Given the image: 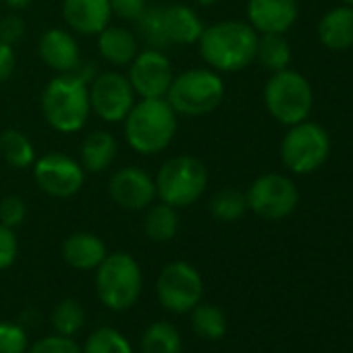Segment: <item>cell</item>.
<instances>
[{
  "label": "cell",
  "mask_w": 353,
  "mask_h": 353,
  "mask_svg": "<svg viewBox=\"0 0 353 353\" xmlns=\"http://www.w3.org/2000/svg\"><path fill=\"white\" fill-rule=\"evenodd\" d=\"M79 65L73 73H61L48 81L42 94V112L46 123L61 133H75L83 129L90 117V75Z\"/></svg>",
  "instance_id": "obj_1"
},
{
  "label": "cell",
  "mask_w": 353,
  "mask_h": 353,
  "mask_svg": "<svg viewBox=\"0 0 353 353\" xmlns=\"http://www.w3.org/2000/svg\"><path fill=\"white\" fill-rule=\"evenodd\" d=\"M202 59L216 71L235 73L245 69L256 59L258 32L243 21H221L202 32Z\"/></svg>",
  "instance_id": "obj_2"
},
{
  "label": "cell",
  "mask_w": 353,
  "mask_h": 353,
  "mask_svg": "<svg viewBox=\"0 0 353 353\" xmlns=\"http://www.w3.org/2000/svg\"><path fill=\"white\" fill-rule=\"evenodd\" d=\"M176 133V112L166 98H141L125 117L127 143L139 154H158Z\"/></svg>",
  "instance_id": "obj_3"
},
{
  "label": "cell",
  "mask_w": 353,
  "mask_h": 353,
  "mask_svg": "<svg viewBox=\"0 0 353 353\" xmlns=\"http://www.w3.org/2000/svg\"><path fill=\"white\" fill-rule=\"evenodd\" d=\"M156 196L172 208L196 204L208 185V170L202 160L194 156H174L158 170Z\"/></svg>",
  "instance_id": "obj_4"
},
{
  "label": "cell",
  "mask_w": 353,
  "mask_h": 353,
  "mask_svg": "<svg viewBox=\"0 0 353 353\" xmlns=\"http://www.w3.org/2000/svg\"><path fill=\"white\" fill-rule=\"evenodd\" d=\"M164 98L174 112L185 117H202L221 106L225 98V85L221 75L212 69H190L179 77H172Z\"/></svg>",
  "instance_id": "obj_5"
},
{
  "label": "cell",
  "mask_w": 353,
  "mask_h": 353,
  "mask_svg": "<svg viewBox=\"0 0 353 353\" xmlns=\"http://www.w3.org/2000/svg\"><path fill=\"white\" fill-rule=\"evenodd\" d=\"M96 270V291L108 310L125 312L139 299L143 276L133 256L125 252L110 254Z\"/></svg>",
  "instance_id": "obj_6"
},
{
  "label": "cell",
  "mask_w": 353,
  "mask_h": 353,
  "mask_svg": "<svg viewBox=\"0 0 353 353\" xmlns=\"http://www.w3.org/2000/svg\"><path fill=\"white\" fill-rule=\"evenodd\" d=\"M264 102L268 112L283 125H297L305 121L314 106V92L310 81L289 69L272 73L264 88Z\"/></svg>",
  "instance_id": "obj_7"
},
{
  "label": "cell",
  "mask_w": 353,
  "mask_h": 353,
  "mask_svg": "<svg viewBox=\"0 0 353 353\" xmlns=\"http://www.w3.org/2000/svg\"><path fill=\"white\" fill-rule=\"evenodd\" d=\"M328 152H330L328 133L320 125L307 121L291 125V129L287 131L281 143L283 164L297 174H307L318 170L326 162Z\"/></svg>",
  "instance_id": "obj_8"
},
{
  "label": "cell",
  "mask_w": 353,
  "mask_h": 353,
  "mask_svg": "<svg viewBox=\"0 0 353 353\" xmlns=\"http://www.w3.org/2000/svg\"><path fill=\"white\" fill-rule=\"evenodd\" d=\"M156 293L166 310L174 314H185L202 301L204 283L200 272L192 264L176 260L166 264L158 274Z\"/></svg>",
  "instance_id": "obj_9"
},
{
  "label": "cell",
  "mask_w": 353,
  "mask_h": 353,
  "mask_svg": "<svg viewBox=\"0 0 353 353\" xmlns=\"http://www.w3.org/2000/svg\"><path fill=\"white\" fill-rule=\"evenodd\" d=\"M245 198H248V208H252V212L258 214L260 219L281 221L287 219L297 208L299 192L289 176L268 172L258 176L252 183Z\"/></svg>",
  "instance_id": "obj_10"
},
{
  "label": "cell",
  "mask_w": 353,
  "mask_h": 353,
  "mask_svg": "<svg viewBox=\"0 0 353 353\" xmlns=\"http://www.w3.org/2000/svg\"><path fill=\"white\" fill-rule=\"evenodd\" d=\"M34 179L38 188L52 198L75 196L85 181L83 166L63 152H48L36 160Z\"/></svg>",
  "instance_id": "obj_11"
},
{
  "label": "cell",
  "mask_w": 353,
  "mask_h": 353,
  "mask_svg": "<svg viewBox=\"0 0 353 353\" xmlns=\"http://www.w3.org/2000/svg\"><path fill=\"white\" fill-rule=\"evenodd\" d=\"M133 104L135 92L125 75L106 71L90 81V106L106 123L125 121Z\"/></svg>",
  "instance_id": "obj_12"
},
{
  "label": "cell",
  "mask_w": 353,
  "mask_h": 353,
  "mask_svg": "<svg viewBox=\"0 0 353 353\" xmlns=\"http://www.w3.org/2000/svg\"><path fill=\"white\" fill-rule=\"evenodd\" d=\"M127 79L141 98H164L172 83V65L160 50L148 48L129 63Z\"/></svg>",
  "instance_id": "obj_13"
},
{
  "label": "cell",
  "mask_w": 353,
  "mask_h": 353,
  "mask_svg": "<svg viewBox=\"0 0 353 353\" xmlns=\"http://www.w3.org/2000/svg\"><path fill=\"white\" fill-rule=\"evenodd\" d=\"M112 202L125 210H143L156 198V183L152 176L135 166H125L112 172L108 181Z\"/></svg>",
  "instance_id": "obj_14"
},
{
  "label": "cell",
  "mask_w": 353,
  "mask_h": 353,
  "mask_svg": "<svg viewBox=\"0 0 353 353\" xmlns=\"http://www.w3.org/2000/svg\"><path fill=\"white\" fill-rule=\"evenodd\" d=\"M248 19L260 34H285L297 19V0H250Z\"/></svg>",
  "instance_id": "obj_15"
},
{
  "label": "cell",
  "mask_w": 353,
  "mask_h": 353,
  "mask_svg": "<svg viewBox=\"0 0 353 353\" xmlns=\"http://www.w3.org/2000/svg\"><path fill=\"white\" fill-rule=\"evenodd\" d=\"M63 17L73 32L98 36L110 23V0H65Z\"/></svg>",
  "instance_id": "obj_16"
},
{
  "label": "cell",
  "mask_w": 353,
  "mask_h": 353,
  "mask_svg": "<svg viewBox=\"0 0 353 353\" xmlns=\"http://www.w3.org/2000/svg\"><path fill=\"white\" fill-rule=\"evenodd\" d=\"M38 50H40L42 61L59 73H73L81 65L79 46L75 38L65 30L54 28V30L44 32L38 44Z\"/></svg>",
  "instance_id": "obj_17"
},
{
  "label": "cell",
  "mask_w": 353,
  "mask_h": 353,
  "mask_svg": "<svg viewBox=\"0 0 353 353\" xmlns=\"http://www.w3.org/2000/svg\"><path fill=\"white\" fill-rule=\"evenodd\" d=\"M106 256L104 241L94 233H73L63 243V258L75 270H94Z\"/></svg>",
  "instance_id": "obj_18"
},
{
  "label": "cell",
  "mask_w": 353,
  "mask_h": 353,
  "mask_svg": "<svg viewBox=\"0 0 353 353\" xmlns=\"http://www.w3.org/2000/svg\"><path fill=\"white\" fill-rule=\"evenodd\" d=\"M164 28L170 44H196L204 32V26L198 13L183 5H168L162 7Z\"/></svg>",
  "instance_id": "obj_19"
},
{
  "label": "cell",
  "mask_w": 353,
  "mask_h": 353,
  "mask_svg": "<svg viewBox=\"0 0 353 353\" xmlns=\"http://www.w3.org/2000/svg\"><path fill=\"white\" fill-rule=\"evenodd\" d=\"M318 38L330 50H347L353 46V9L336 7L318 23Z\"/></svg>",
  "instance_id": "obj_20"
},
{
  "label": "cell",
  "mask_w": 353,
  "mask_h": 353,
  "mask_svg": "<svg viewBox=\"0 0 353 353\" xmlns=\"http://www.w3.org/2000/svg\"><path fill=\"white\" fill-rule=\"evenodd\" d=\"M117 152H119V145H117V139L112 133L94 131L81 143V152H79L81 162L79 164L83 166L85 172H102L112 166Z\"/></svg>",
  "instance_id": "obj_21"
},
{
  "label": "cell",
  "mask_w": 353,
  "mask_h": 353,
  "mask_svg": "<svg viewBox=\"0 0 353 353\" xmlns=\"http://www.w3.org/2000/svg\"><path fill=\"white\" fill-rule=\"evenodd\" d=\"M98 50L110 65L125 67L137 54V40L125 28H106L98 34Z\"/></svg>",
  "instance_id": "obj_22"
},
{
  "label": "cell",
  "mask_w": 353,
  "mask_h": 353,
  "mask_svg": "<svg viewBox=\"0 0 353 353\" xmlns=\"http://www.w3.org/2000/svg\"><path fill=\"white\" fill-rule=\"evenodd\" d=\"M143 231L145 237L156 241V243H164L170 241L176 231H179V214H176V208L160 202V204H150L145 219H143Z\"/></svg>",
  "instance_id": "obj_23"
},
{
  "label": "cell",
  "mask_w": 353,
  "mask_h": 353,
  "mask_svg": "<svg viewBox=\"0 0 353 353\" xmlns=\"http://www.w3.org/2000/svg\"><path fill=\"white\" fill-rule=\"evenodd\" d=\"M256 59L272 73L283 71L291 63V46L283 34H262L258 36Z\"/></svg>",
  "instance_id": "obj_24"
},
{
  "label": "cell",
  "mask_w": 353,
  "mask_h": 353,
  "mask_svg": "<svg viewBox=\"0 0 353 353\" xmlns=\"http://www.w3.org/2000/svg\"><path fill=\"white\" fill-rule=\"evenodd\" d=\"M181 334L168 322H154L143 330L141 353H181Z\"/></svg>",
  "instance_id": "obj_25"
},
{
  "label": "cell",
  "mask_w": 353,
  "mask_h": 353,
  "mask_svg": "<svg viewBox=\"0 0 353 353\" xmlns=\"http://www.w3.org/2000/svg\"><path fill=\"white\" fill-rule=\"evenodd\" d=\"M192 326L198 336L206 341H219L227 332V316L219 305L200 301L192 310Z\"/></svg>",
  "instance_id": "obj_26"
},
{
  "label": "cell",
  "mask_w": 353,
  "mask_h": 353,
  "mask_svg": "<svg viewBox=\"0 0 353 353\" xmlns=\"http://www.w3.org/2000/svg\"><path fill=\"white\" fill-rule=\"evenodd\" d=\"M0 152L13 168H30L36 162V150L32 141L17 129L0 133Z\"/></svg>",
  "instance_id": "obj_27"
},
{
  "label": "cell",
  "mask_w": 353,
  "mask_h": 353,
  "mask_svg": "<svg viewBox=\"0 0 353 353\" xmlns=\"http://www.w3.org/2000/svg\"><path fill=\"white\" fill-rule=\"evenodd\" d=\"M137 26V34L141 36V40L154 48V50H164L166 46H170L168 36H166V28H164V15H162V7H152L145 9L141 13V17L135 21Z\"/></svg>",
  "instance_id": "obj_28"
},
{
  "label": "cell",
  "mask_w": 353,
  "mask_h": 353,
  "mask_svg": "<svg viewBox=\"0 0 353 353\" xmlns=\"http://www.w3.org/2000/svg\"><path fill=\"white\" fill-rule=\"evenodd\" d=\"M248 210V198L237 190H221L210 200V212L221 223H235Z\"/></svg>",
  "instance_id": "obj_29"
},
{
  "label": "cell",
  "mask_w": 353,
  "mask_h": 353,
  "mask_svg": "<svg viewBox=\"0 0 353 353\" xmlns=\"http://www.w3.org/2000/svg\"><path fill=\"white\" fill-rule=\"evenodd\" d=\"M83 322H85V312L77 299H63L52 312V326L57 334L73 336L75 332L81 330Z\"/></svg>",
  "instance_id": "obj_30"
},
{
  "label": "cell",
  "mask_w": 353,
  "mask_h": 353,
  "mask_svg": "<svg viewBox=\"0 0 353 353\" xmlns=\"http://www.w3.org/2000/svg\"><path fill=\"white\" fill-rule=\"evenodd\" d=\"M81 351L83 353H133L125 334H121L119 330H114L110 326H102V328L94 330L88 336L85 347Z\"/></svg>",
  "instance_id": "obj_31"
},
{
  "label": "cell",
  "mask_w": 353,
  "mask_h": 353,
  "mask_svg": "<svg viewBox=\"0 0 353 353\" xmlns=\"http://www.w3.org/2000/svg\"><path fill=\"white\" fill-rule=\"evenodd\" d=\"M28 334L15 322H0V353H26Z\"/></svg>",
  "instance_id": "obj_32"
},
{
  "label": "cell",
  "mask_w": 353,
  "mask_h": 353,
  "mask_svg": "<svg viewBox=\"0 0 353 353\" xmlns=\"http://www.w3.org/2000/svg\"><path fill=\"white\" fill-rule=\"evenodd\" d=\"M28 353H83V351L71 336L50 334V336L36 341V345Z\"/></svg>",
  "instance_id": "obj_33"
},
{
  "label": "cell",
  "mask_w": 353,
  "mask_h": 353,
  "mask_svg": "<svg viewBox=\"0 0 353 353\" xmlns=\"http://www.w3.org/2000/svg\"><path fill=\"white\" fill-rule=\"evenodd\" d=\"M28 216V206L19 196H7L0 202V225L5 227H19Z\"/></svg>",
  "instance_id": "obj_34"
},
{
  "label": "cell",
  "mask_w": 353,
  "mask_h": 353,
  "mask_svg": "<svg viewBox=\"0 0 353 353\" xmlns=\"http://www.w3.org/2000/svg\"><path fill=\"white\" fill-rule=\"evenodd\" d=\"M19 254V241L11 227L0 225V270H7L13 266Z\"/></svg>",
  "instance_id": "obj_35"
},
{
  "label": "cell",
  "mask_w": 353,
  "mask_h": 353,
  "mask_svg": "<svg viewBox=\"0 0 353 353\" xmlns=\"http://www.w3.org/2000/svg\"><path fill=\"white\" fill-rule=\"evenodd\" d=\"M145 9H148L145 0H110L112 15H117L119 19H125V21L135 23Z\"/></svg>",
  "instance_id": "obj_36"
},
{
  "label": "cell",
  "mask_w": 353,
  "mask_h": 353,
  "mask_svg": "<svg viewBox=\"0 0 353 353\" xmlns=\"http://www.w3.org/2000/svg\"><path fill=\"white\" fill-rule=\"evenodd\" d=\"M23 34H26V23L19 17L7 15V17L0 19V42L3 44L13 46V44L21 42Z\"/></svg>",
  "instance_id": "obj_37"
},
{
  "label": "cell",
  "mask_w": 353,
  "mask_h": 353,
  "mask_svg": "<svg viewBox=\"0 0 353 353\" xmlns=\"http://www.w3.org/2000/svg\"><path fill=\"white\" fill-rule=\"evenodd\" d=\"M15 63H17V59H15L13 46L0 42V83L7 81V79L13 75V71H15Z\"/></svg>",
  "instance_id": "obj_38"
},
{
  "label": "cell",
  "mask_w": 353,
  "mask_h": 353,
  "mask_svg": "<svg viewBox=\"0 0 353 353\" xmlns=\"http://www.w3.org/2000/svg\"><path fill=\"white\" fill-rule=\"evenodd\" d=\"M5 3L11 7V9H26V7H30L34 0H5Z\"/></svg>",
  "instance_id": "obj_39"
},
{
  "label": "cell",
  "mask_w": 353,
  "mask_h": 353,
  "mask_svg": "<svg viewBox=\"0 0 353 353\" xmlns=\"http://www.w3.org/2000/svg\"><path fill=\"white\" fill-rule=\"evenodd\" d=\"M198 5H202V7H210V5H214L216 0H196Z\"/></svg>",
  "instance_id": "obj_40"
},
{
  "label": "cell",
  "mask_w": 353,
  "mask_h": 353,
  "mask_svg": "<svg viewBox=\"0 0 353 353\" xmlns=\"http://www.w3.org/2000/svg\"><path fill=\"white\" fill-rule=\"evenodd\" d=\"M343 3H347L349 7H353V0H343Z\"/></svg>",
  "instance_id": "obj_41"
}]
</instances>
